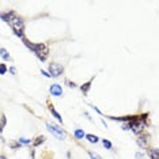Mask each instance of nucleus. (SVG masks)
<instances>
[{
    "mask_svg": "<svg viewBox=\"0 0 159 159\" xmlns=\"http://www.w3.org/2000/svg\"><path fill=\"white\" fill-rule=\"evenodd\" d=\"M86 139H87L90 143H97V141H98V138L94 136V135H86Z\"/></svg>",
    "mask_w": 159,
    "mask_h": 159,
    "instance_id": "nucleus-11",
    "label": "nucleus"
},
{
    "mask_svg": "<svg viewBox=\"0 0 159 159\" xmlns=\"http://www.w3.org/2000/svg\"><path fill=\"white\" fill-rule=\"evenodd\" d=\"M91 82H92V79H91V80H88L87 83H86V85H83V86H82V91L85 92V94H87V92H88V90H90V86H91Z\"/></svg>",
    "mask_w": 159,
    "mask_h": 159,
    "instance_id": "nucleus-9",
    "label": "nucleus"
},
{
    "mask_svg": "<svg viewBox=\"0 0 159 159\" xmlns=\"http://www.w3.org/2000/svg\"><path fill=\"white\" fill-rule=\"evenodd\" d=\"M46 127H48V129H49L59 140H64V139L67 138L65 131H63L60 127H57V125H54V124H52V122H46Z\"/></svg>",
    "mask_w": 159,
    "mask_h": 159,
    "instance_id": "nucleus-3",
    "label": "nucleus"
},
{
    "mask_svg": "<svg viewBox=\"0 0 159 159\" xmlns=\"http://www.w3.org/2000/svg\"><path fill=\"white\" fill-rule=\"evenodd\" d=\"M23 42H25V45L26 46H27V48H30V49H34V44H32V42H30V41H27V39H26V38H23Z\"/></svg>",
    "mask_w": 159,
    "mask_h": 159,
    "instance_id": "nucleus-15",
    "label": "nucleus"
},
{
    "mask_svg": "<svg viewBox=\"0 0 159 159\" xmlns=\"http://www.w3.org/2000/svg\"><path fill=\"white\" fill-rule=\"evenodd\" d=\"M122 129H124V131H128V129H131V124H122Z\"/></svg>",
    "mask_w": 159,
    "mask_h": 159,
    "instance_id": "nucleus-21",
    "label": "nucleus"
},
{
    "mask_svg": "<svg viewBox=\"0 0 159 159\" xmlns=\"http://www.w3.org/2000/svg\"><path fill=\"white\" fill-rule=\"evenodd\" d=\"M103 145H105L106 148H112V143H110L109 140H106V139L103 140Z\"/></svg>",
    "mask_w": 159,
    "mask_h": 159,
    "instance_id": "nucleus-20",
    "label": "nucleus"
},
{
    "mask_svg": "<svg viewBox=\"0 0 159 159\" xmlns=\"http://www.w3.org/2000/svg\"><path fill=\"white\" fill-rule=\"evenodd\" d=\"M50 112H52V114H53V116H54V117H56V118H57V120H59V121H63V118H61V116H60V114H59V113H57L56 110L53 109V106H50Z\"/></svg>",
    "mask_w": 159,
    "mask_h": 159,
    "instance_id": "nucleus-13",
    "label": "nucleus"
},
{
    "mask_svg": "<svg viewBox=\"0 0 159 159\" xmlns=\"http://www.w3.org/2000/svg\"><path fill=\"white\" fill-rule=\"evenodd\" d=\"M44 140H45V136H38V138L35 139V141H34V143H33V144H34L35 147H37V145L42 144V143H44Z\"/></svg>",
    "mask_w": 159,
    "mask_h": 159,
    "instance_id": "nucleus-10",
    "label": "nucleus"
},
{
    "mask_svg": "<svg viewBox=\"0 0 159 159\" xmlns=\"http://www.w3.org/2000/svg\"><path fill=\"white\" fill-rule=\"evenodd\" d=\"M0 56L3 57L4 60H8L10 59V54H8V52L6 49H0Z\"/></svg>",
    "mask_w": 159,
    "mask_h": 159,
    "instance_id": "nucleus-12",
    "label": "nucleus"
},
{
    "mask_svg": "<svg viewBox=\"0 0 159 159\" xmlns=\"http://www.w3.org/2000/svg\"><path fill=\"white\" fill-rule=\"evenodd\" d=\"M136 158H138V159H143V155L138 152V154H136Z\"/></svg>",
    "mask_w": 159,
    "mask_h": 159,
    "instance_id": "nucleus-22",
    "label": "nucleus"
},
{
    "mask_svg": "<svg viewBox=\"0 0 159 159\" xmlns=\"http://www.w3.org/2000/svg\"><path fill=\"white\" fill-rule=\"evenodd\" d=\"M148 141H150V136L147 133H143L139 136L138 139V144L140 145V147H143V148H145L147 145H148Z\"/></svg>",
    "mask_w": 159,
    "mask_h": 159,
    "instance_id": "nucleus-5",
    "label": "nucleus"
},
{
    "mask_svg": "<svg viewBox=\"0 0 159 159\" xmlns=\"http://www.w3.org/2000/svg\"><path fill=\"white\" fill-rule=\"evenodd\" d=\"M75 136H76V139L85 138V132L82 131V129H76V131H75Z\"/></svg>",
    "mask_w": 159,
    "mask_h": 159,
    "instance_id": "nucleus-14",
    "label": "nucleus"
},
{
    "mask_svg": "<svg viewBox=\"0 0 159 159\" xmlns=\"http://www.w3.org/2000/svg\"><path fill=\"white\" fill-rule=\"evenodd\" d=\"M33 52H34L35 54H37V57L41 59L42 61L46 60V57L49 54V49H48V46H46L45 44H37V45H34Z\"/></svg>",
    "mask_w": 159,
    "mask_h": 159,
    "instance_id": "nucleus-1",
    "label": "nucleus"
},
{
    "mask_svg": "<svg viewBox=\"0 0 159 159\" xmlns=\"http://www.w3.org/2000/svg\"><path fill=\"white\" fill-rule=\"evenodd\" d=\"M63 65L61 64H57V63H52L49 65V72H50V76H53V78H57L59 75L63 74Z\"/></svg>",
    "mask_w": 159,
    "mask_h": 159,
    "instance_id": "nucleus-4",
    "label": "nucleus"
},
{
    "mask_svg": "<svg viewBox=\"0 0 159 159\" xmlns=\"http://www.w3.org/2000/svg\"><path fill=\"white\" fill-rule=\"evenodd\" d=\"M10 25L12 26L15 34L19 35V37H23V21H22L21 18L14 16V18H12V19L10 21Z\"/></svg>",
    "mask_w": 159,
    "mask_h": 159,
    "instance_id": "nucleus-2",
    "label": "nucleus"
},
{
    "mask_svg": "<svg viewBox=\"0 0 159 159\" xmlns=\"http://www.w3.org/2000/svg\"><path fill=\"white\" fill-rule=\"evenodd\" d=\"M4 124H6V117L1 116V118H0V129H3Z\"/></svg>",
    "mask_w": 159,
    "mask_h": 159,
    "instance_id": "nucleus-19",
    "label": "nucleus"
},
{
    "mask_svg": "<svg viewBox=\"0 0 159 159\" xmlns=\"http://www.w3.org/2000/svg\"><path fill=\"white\" fill-rule=\"evenodd\" d=\"M131 129H133L135 133H140L141 129H143V125L141 124H139V121H133V122L131 124Z\"/></svg>",
    "mask_w": 159,
    "mask_h": 159,
    "instance_id": "nucleus-7",
    "label": "nucleus"
},
{
    "mask_svg": "<svg viewBox=\"0 0 159 159\" xmlns=\"http://www.w3.org/2000/svg\"><path fill=\"white\" fill-rule=\"evenodd\" d=\"M148 156L151 159H159V151L156 148L154 150H148Z\"/></svg>",
    "mask_w": 159,
    "mask_h": 159,
    "instance_id": "nucleus-8",
    "label": "nucleus"
},
{
    "mask_svg": "<svg viewBox=\"0 0 159 159\" xmlns=\"http://www.w3.org/2000/svg\"><path fill=\"white\" fill-rule=\"evenodd\" d=\"M41 72H42V74H44V75H45V76H48V78H50V75H49V74H48V72H45V71H41Z\"/></svg>",
    "mask_w": 159,
    "mask_h": 159,
    "instance_id": "nucleus-23",
    "label": "nucleus"
},
{
    "mask_svg": "<svg viewBox=\"0 0 159 159\" xmlns=\"http://www.w3.org/2000/svg\"><path fill=\"white\" fill-rule=\"evenodd\" d=\"M18 141H19V144H21V143L22 144H30V140H29V139H25V138H21Z\"/></svg>",
    "mask_w": 159,
    "mask_h": 159,
    "instance_id": "nucleus-17",
    "label": "nucleus"
},
{
    "mask_svg": "<svg viewBox=\"0 0 159 159\" xmlns=\"http://www.w3.org/2000/svg\"><path fill=\"white\" fill-rule=\"evenodd\" d=\"M50 92H52L53 95L60 97L61 94H63V88H61V86H59V85H53V86H50Z\"/></svg>",
    "mask_w": 159,
    "mask_h": 159,
    "instance_id": "nucleus-6",
    "label": "nucleus"
},
{
    "mask_svg": "<svg viewBox=\"0 0 159 159\" xmlns=\"http://www.w3.org/2000/svg\"><path fill=\"white\" fill-rule=\"evenodd\" d=\"M7 72V67H6V64H0V75H4Z\"/></svg>",
    "mask_w": 159,
    "mask_h": 159,
    "instance_id": "nucleus-16",
    "label": "nucleus"
},
{
    "mask_svg": "<svg viewBox=\"0 0 159 159\" xmlns=\"http://www.w3.org/2000/svg\"><path fill=\"white\" fill-rule=\"evenodd\" d=\"M88 155H90V158H91V159H102L99 155H97V154H94V152H91V151L88 152Z\"/></svg>",
    "mask_w": 159,
    "mask_h": 159,
    "instance_id": "nucleus-18",
    "label": "nucleus"
}]
</instances>
